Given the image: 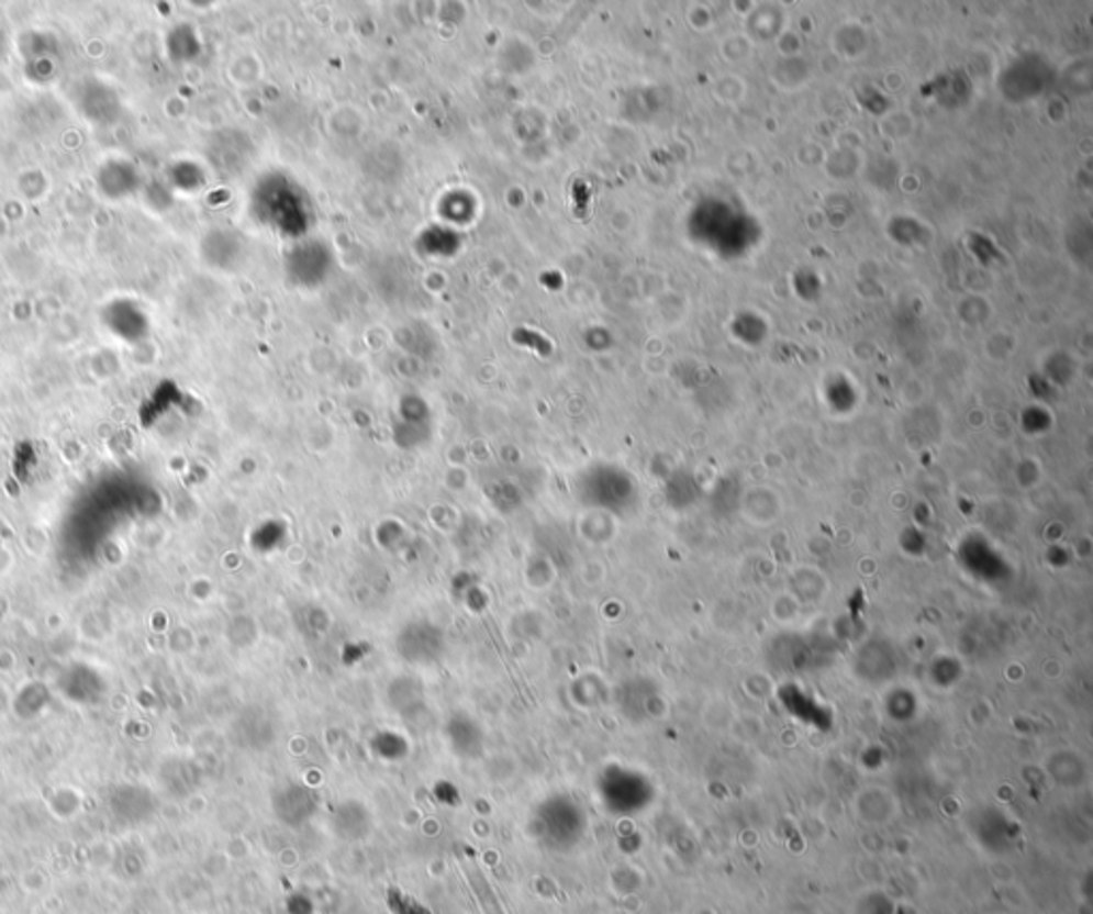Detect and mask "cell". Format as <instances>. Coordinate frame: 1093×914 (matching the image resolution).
Segmentation results:
<instances>
[{"label": "cell", "instance_id": "cell-2", "mask_svg": "<svg viewBox=\"0 0 1093 914\" xmlns=\"http://www.w3.org/2000/svg\"><path fill=\"white\" fill-rule=\"evenodd\" d=\"M897 914H914V913H912V911H910L907 906H900V909H897Z\"/></svg>", "mask_w": 1093, "mask_h": 914}, {"label": "cell", "instance_id": "cell-1", "mask_svg": "<svg viewBox=\"0 0 1093 914\" xmlns=\"http://www.w3.org/2000/svg\"><path fill=\"white\" fill-rule=\"evenodd\" d=\"M387 906L393 914H432L416 898L395 887L387 891Z\"/></svg>", "mask_w": 1093, "mask_h": 914}]
</instances>
